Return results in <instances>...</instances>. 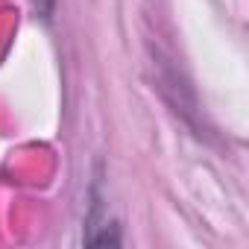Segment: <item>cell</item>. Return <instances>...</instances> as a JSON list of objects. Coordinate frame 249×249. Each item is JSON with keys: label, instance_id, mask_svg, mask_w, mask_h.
I'll return each mask as SVG.
<instances>
[{"label": "cell", "instance_id": "cell-1", "mask_svg": "<svg viewBox=\"0 0 249 249\" xmlns=\"http://www.w3.org/2000/svg\"><path fill=\"white\" fill-rule=\"evenodd\" d=\"M30 3H33V9H36L41 18H50V12H53V3H56V0H30Z\"/></svg>", "mask_w": 249, "mask_h": 249}]
</instances>
